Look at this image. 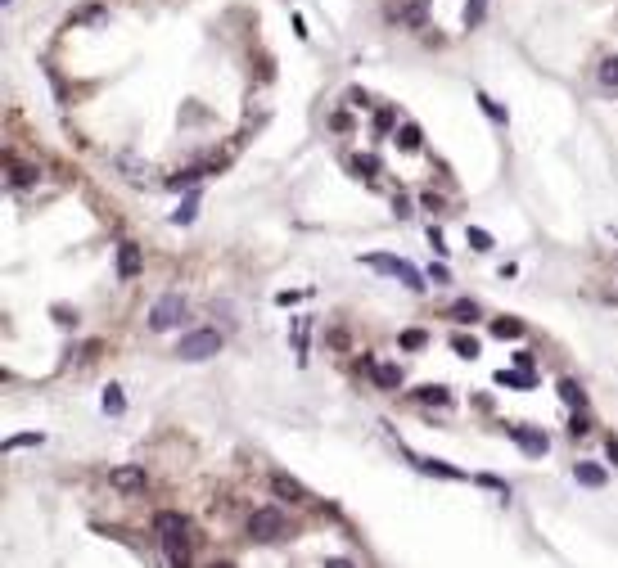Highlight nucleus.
<instances>
[{"label": "nucleus", "mask_w": 618, "mask_h": 568, "mask_svg": "<svg viewBox=\"0 0 618 568\" xmlns=\"http://www.w3.org/2000/svg\"><path fill=\"white\" fill-rule=\"evenodd\" d=\"M420 469H424V474H438V478H461V469L442 465V460H420Z\"/></svg>", "instance_id": "nucleus-24"}, {"label": "nucleus", "mask_w": 618, "mask_h": 568, "mask_svg": "<svg viewBox=\"0 0 618 568\" xmlns=\"http://www.w3.org/2000/svg\"><path fill=\"white\" fill-rule=\"evenodd\" d=\"M479 109H483V113H488V118H492V122H501V127H506V109H501V104H497V100H492V95H479Z\"/></svg>", "instance_id": "nucleus-23"}, {"label": "nucleus", "mask_w": 618, "mask_h": 568, "mask_svg": "<svg viewBox=\"0 0 618 568\" xmlns=\"http://www.w3.org/2000/svg\"><path fill=\"white\" fill-rule=\"evenodd\" d=\"M555 388H559V397H564V401H569V406H582V401H587V392H582V388H578V379H559V383H555Z\"/></svg>", "instance_id": "nucleus-17"}, {"label": "nucleus", "mask_w": 618, "mask_h": 568, "mask_svg": "<svg viewBox=\"0 0 618 568\" xmlns=\"http://www.w3.org/2000/svg\"><path fill=\"white\" fill-rule=\"evenodd\" d=\"M605 451H610V460H614V469H618V433H610V438H605Z\"/></svg>", "instance_id": "nucleus-35"}, {"label": "nucleus", "mask_w": 618, "mask_h": 568, "mask_svg": "<svg viewBox=\"0 0 618 568\" xmlns=\"http://www.w3.org/2000/svg\"><path fill=\"white\" fill-rule=\"evenodd\" d=\"M397 149H406V153L420 149V127H415V122H402V131H397Z\"/></svg>", "instance_id": "nucleus-13"}, {"label": "nucleus", "mask_w": 618, "mask_h": 568, "mask_svg": "<svg viewBox=\"0 0 618 568\" xmlns=\"http://www.w3.org/2000/svg\"><path fill=\"white\" fill-rule=\"evenodd\" d=\"M194 208H199L194 199H185V204H180L176 213H172V221H176V226H185V221H194Z\"/></svg>", "instance_id": "nucleus-29"}, {"label": "nucleus", "mask_w": 618, "mask_h": 568, "mask_svg": "<svg viewBox=\"0 0 618 568\" xmlns=\"http://www.w3.org/2000/svg\"><path fill=\"white\" fill-rule=\"evenodd\" d=\"M497 383H501V388H519V392L537 388V379H532V370H497Z\"/></svg>", "instance_id": "nucleus-9"}, {"label": "nucleus", "mask_w": 618, "mask_h": 568, "mask_svg": "<svg viewBox=\"0 0 618 568\" xmlns=\"http://www.w3.org/2000/svg\"><path fill=\"white\" fill-rule=\"evenodd\" d=\"M325 568H353L348 560H325Z\"/></svg>", "instance_id": "nucleus-38"}, {"label": "nucleus", "mask_w": 618, "mask_h": 568, "mask_svg": "<svg viewBox=\"0 0 618 568\" xmlns=\"http://www.w3.org/2000/svg\"><path fill=\"white\" fill-rule=\"evenodd\" d=\"M492 334H497V339H524V321L501 316V321H492Z\"/></svg>", "instance_id": "nucleus-12"}, {"label": "nucleus", "mask_w": 618, "mask_h": 568, "mask_svg": "<svg viewBox=\"0 0 618 568\" xmlns=\"http://www.w3.org/2000/svg\"><path fill=\"white\" fill-rule=\"evenodd\" d=\"M271 487H275V496H284V500H311V496H307V487H302L298 478H289V474H275V478H271Z\"/></svg>", "instance_id": "nucleus-8"}, {"label": "nucleus", "mask_w": 618, "mask_h": 568, "mask_svg": "<svg viewBox=\"0 0 618 568\" xmlns=\"http://www.w3.org/2000/svg\"><path fill=\"white\" fill-rule=\"evenodd\" d=\"M451 348H456V356H465V361H474V356H479V343H474V339H465V334H456V339H451Z\"/></svg>", "instance_id": "nucleus-25"}, {"label": "nucleus", "mask_w": 618, "mask_h": 568, "mask_svg": "<svg viewBox=\"0 0 618 568\" xmlns=\"http://www.w3.org/2000/svg\"><path fill=\"white\" fill-rule=\"evenodd\" d=\"M348 104H357V109H366V104H370V95H366V91H357V86H353V91H348Z\"/></svg>", "instance_id": "nucleus-34"}, {"label": "nucleus", "mask_w": 618, "mask_h": 568, "mask_svg": "<svg viewBox=\"0 0 618 568\" xmlns=\"http://www.w3.org/2000/svg\"><path fill=\"white\" fill-rule=\"evenodd\" d=\"M483 9H488V0H465V27H479Z\"/></svg>", "instance_id": "nucleus-21"}, {"label": "nucleus", "mask_w": 618, "mask_h": 568, "mask_svg": "<svg viewBox=\"0 0 618 568\" xmlns=\"http://www.w3.org/2000/svg\"><path fill=\"white\" fill-rule=\"evenodd\" d=\"M109 483L118 487V492H145V469L140 465H118V469H109Z\"/></svg>", "instance_id": "nucleus-4"}, {"label": "nucleus", "mask_w": 618, "mask_h": 568, "mask_svg": "<svg viewBox=\"0 0 618 568\" xmlns=\"http://www.w3.org/2000/svg\"><path fill=\"white\" fill-rule=\"evenodd\" d=\"M54 321H59V325H77V312H68V307H54Z\"/></svg>", "instance_id": "nucleus-33"}, {"label": "nucleus", "mask_w": 618, "mask_h": 568, "mask_svg": "<svg viewBox=\"0 0 618 568\" xmlns=\"http://www.w3.org/2000/svg\"><path fill=\"white\" fill-rule=\"evenodd\" d=\"M569 433H573V438H582V433H592V420H587V415H573V420H569Z\"/></svg>", "instance_id": "nucleus-31"}, {"label": "nucleus", "mask_w": 618, "mask_h": 568, "mask_svg": "<svg viewBox=\"0 0 618 568\" xmlns=\"http://www.w3.org/2000/svg\"><path fill=\"white\" fill-rule=\"evenodd\" d=\"M180 316H185V298H180V293H163V298L154 302V312H149V330H154V334L176 330Z\"/></svg>", "instance_id": "nucleus-2"}, {"label": "nucleus", "mask_w": 618, "mask_h": 568, "mask_svg": "<svg viewBox=\"0 0 618 568\" xmlns=\"http://www.w3.org/2000/svg\"><path fill=\"white\" fill-rule=\"evenodd\" d=\"M140 275V244L122 239L118 244V280H136Z\"/></svg>", "instance_id": "nucleus-6"}, {"label": "nucleus", "mask_w": 618, "mask_h": 568, "mask_svg": "<svg viewBox=\"0 0 618 568\" xmlns=\"http://www.w3.org/2000/svg\"><path fill=\"white\" fill-rule=\"evenodd\" d=\"M208 568H235V564H226V560H217V564H208Z\"/></svg>", "instance_id": "nucleus-39"}, {"label": "nucleus", "mask_w": 618, "mask_h": 568, "mask_svg": "<svg viewBox=\"0 0 618 568\" xmlns=\"http://www.w3.org/2000/svg\"><path fill=\"white\" fill-rule=\"evenodd\" d=\"M447 316H451L456 325H474V321H479V302H470V298H465V302H456Z\"/></svg>", "instance_id": "nucleus-14"}, {"label": "nucleus", "mask_w": 618, "mask_h": 568, "mask_svg": "<svg viewBox=\"0 0 618 568\" xmlns=\"http://www.w3.org/2000/svg\"><path fill=\"white\" fill-rule=\"evenodd\" d=\"M429 280H433V284H447L451 275H447V266H429Z\"/></svg>", "instance_id": "nucleus-36"}, {"label": "nucleus", "mask_w": 618, "mask_h": 568, "mask_svg": "<svg viewBox=\"0 0 618 568\" xmlns=\"http://www.w3.org/2000/svg\"><path fill=\"white\" fill-rule=\"evenodd\" d=\"M415 397H420V401H433V406H447V401H451V392L438 388V383H429V388H420Z\"/></svg>", "instance_id": "nucleus-20"}, {"label": "nucleus", "mask_w": 618, "mask_h": 568, "mask_svg": "<svg viewBox=\"0 0 618 568\" xmlns=\"http://www.w3.org/2000/svg\"><path fill=\"white\" fill-rule=\"evenodd\" d=\"M361 266H370V271H384V275H397V271H402V257H388V253H366V257H361Z\"/></svg>", "instance_id": "nucleus-11"}, {"label": "nucleus", "mask_w": 618, "mask_h": 568, "mask_svg": "<svg viewBox=\"0 0 618 568\" xmlns=\"http://www.w3.org/2000/svg\"><path fill=\"white\" fill-rule=\"evenodd\" d=\"M104 410H109V415H122V410H127V397H122L118 383H109V388H104Z\"/></svg>", "instance_id": "nucleus-16"}, {"label": "nucleus", "mask_w": 618, "mask_h": 568, "mask_svg": "<svg viewBox=\"0 0 618 568\" xmlns=\"http://www.w3.org/2000/svg\"><path fill=\"white\" fill-rule=\"evenodd\" d=\"M375 131L384 136V131H393V109H379L375 113Z\"/></svg>", "instance_id": "nucleus-30"}, {"label": "nucleus", "mask_w": 618, "mask_h": 568, "mask_svg": "<svg viewBox=\"0 0 618 568\" xmlns=\"http://www.w3.org/2000/svg\"><path fill=\"white\" fill-rule=\"evenodd\" d=\"M154 528L158 532H185V519L176 509H163V514H154Z\"/></svg>", "instance_id": "nucleus-15"}, {"label": "nucleus", "mask_w": 618, "mask_h": 568, "mask_svg": "<svg viewBox=\"0 0 618 568\" xmlns=\"http://www.w3.org/2000/svg\"><path fill=\"white\" fill-rule=\"evenodd\" d=\"M289 532V523H284L280 509H253L249 514V537L253 542H275V537Z\"/></svg>", "instance_id": "nucleus-3"}, {"label": "nucleus", "mask_w": 618, "mask_h": 568, "mask_svg": "<svg viewBox=\"0 0 618 568\" xmlns=\"http://www.w3.org/2000/svg\"><path fill=\"white\" fill-rule=\"evenodd\" d=\"M222 352V334L217 330H190L185 339L176 343V356L180 361H208V356Z\"/></svg>", "instance_id": "nucleus-1"}, {"label": "nucleus", "mask_w": 618, "mask_h": 568, "mask_svg": "<svg viewBox=\"0 0 618 568\" xmlns=\"http://www.w3.org/2000/svg\"><path fill=\"white\" fill-rule=\"evenodd\" d=\"M573 478H578L582 487H605V483H610V474H605L601 465H592V460H578V465H573Z\"/></svg>", "instance_id": "nucleus-7"}, {"label": "nucleus", "mask_w": 618, "mask_h": 568, "mask_svg": "<svg viewBox=\"0 0 618 568\" xmlns=\"http://www.w3.org/2000/svg\"><path fill=\"white\" fill-rule=\"evenodd\" d=\"M100 18H104V5H82V9H72V14H68V27L72 23H100Z\"/></svg>", "instance_id": "nucleus-18"}, {"label": "nucleus", "mask_w": 618, "mask_h": 568, "mask_svg": "<svg viewBox=\"0 0 618 568\" xmlns=\"http://www.w3.org/2000/svg\"><path fill=\"white\" fill-rule=\"evenodd\" d=\"M465 239H470V248H474V253H488V248H492V235H488V230H479V226H470V230H465Z\"/></svg>", "instance_id": "nucleus-19"}, {"label": "nucleus", "mask_w": 618, "mask_h": 568, "mask_svg": "<svg viewBox=\"0 0 618 568\" xmlns=\"http://www.w3.org/2000/svg\"><path fill=\"white\" fill-rule=\"evenodd\" d=\"M18 447H41V433H14V438H5V451H18Z\"/></svg>", "instance_id": "nucleus-22"}, {"label": "nucleus", "mask_w": 618, "mask_h": 568, "mask_svg": "<svg viewBox=\"0 0 618 568\" xmlns=\"http://www.w3.org/2000/svg\"><path fill=\"white\" fill-rule=\"evenodd\" d=\"M601 82H605V86H614V91H618V54H614V59H605V63H601Z\"/></svg>", "instance_id": "nucleus-27"}, {"label": "nucleus", "mask_w": 618, "mask_h": 568, "mask_svg": "<svg viewBox=\"0 0 618 568\" xmlns=\"http://www.w3.org/2000/svg\"><path fill=\"white\" fill-rule=\"evenodd\" d=\"M420 204H424V208H429V213H438V208H442V199H438V194H433V190H429V194H424V199H420Z\"/></svg>", "instance_id": "nucleus-37"}, {"label": "nucleus", "mask_w": 618, "mask_h": 568, "mask_svg": "<svg viewBox=\"0 0 618 568\" xmlns=\"http://www.w3.org/2000/svg\"><path fill=\"white\" fill-rule=\"evenodd\" d=\"M510 438H515L528 456H546V447H550L546 433H537V429H528V424H510Z\"/></svg>", "instance_id": "nucleus-5"}, {"label": "nucleus", "mask_w": 618, "mask_h": 568, "mask_svg": "<svg viewBox=\"0 0 618 568\" xmlns=\"http://www.w3.org/2000/svg\"><path fill=\"white\" fill-rule=\"evenodd\" d=\"M353 171H357V176H375V171H379V158H375V153H366V158L353 162Z\"/></svg>", "instance_id": "nucleus-28"}, {"label": "nucleus", "mask_w": 618, "mask_h": 568, "mask_svg": "<svg viewBox=\"0 0 618 568\" xmlns=\"http://www.w3.org/2000/svg\"><path fill=\"white\" fill-rule=\"evenodd\" d=\"M397 343H402L406 352H415V348H424V343H429V334H424V330H406V334H402V339H397Z\"/></svg>", "instance_id": "nucleus-26"}, {"label": "nucleus", "mask_w": 618, "mask_h": 568, "mask_svg": "<svg viewBox=\"0 0 618 568\" xmlns=\"http://www.w3.org/2000/svg\"><path fill=\"white\" fill-rule=\"evenodd\" d=\"M370 374H375V383H379L384 392L402 388V370H397V365H375V361H370Z\"/></svg>", "instance_id": "nucleus-10"}, {"label": "nucleus", "mask_w": 618, "mask_h": 568, "mask_svg": "<svg viewBox=\"0 0 618 568\" xmlns=\"http://www.w3.org/2000/svg\"><path fill=\"white\" fill-rule=\"evenodd\" d=\"M429 244H433V253L447 257V244H442V235H438V226H429Z\"/></svg>", "instance_id": "nucleus-32"}]
</instances>
